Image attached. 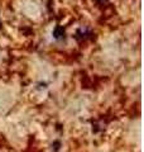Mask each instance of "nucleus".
I'll return each mask as SVG.
<instances>
[{
    "mask_svg": "<svg viewBox=\"0 0 144 152\" xmlns=\"http://www.w3.org/2000/svg\"><path fill=\"white\" fill-rule=\"evenodd\" d=\"M53 36L55 38H62V37H65V29H63V27H61V26H57L55 28V31H53Z\"/></svg>",
    "mask_w": 144,
    "mask_h": 152,
    "instance_id": "1",
    "label": "nucleus"
},
{
    "mask_svg": "<svg viewBox=\"0 0 144 152\" xmlns=\"http://www.w3.org/2000/svg\"><path fill=\"white\" fill-rule=\"evenodd\" d=\"M97 1H100V3H105V1H108V0H97Z\"/></svg>",
    "mask_w": 144,
    "mask_h": 152,
    "instance_id": "2",
    "label": "nucleus"
}]
</instances>
